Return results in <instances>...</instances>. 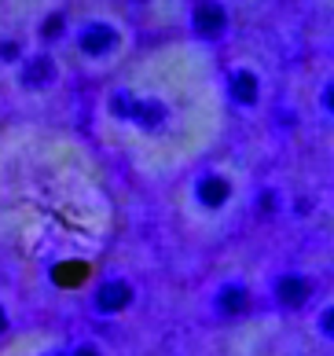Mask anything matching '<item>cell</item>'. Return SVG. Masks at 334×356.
Returning <instances> with one entry per match:
<instances>
[{
	"mask_svg": "<svg viewBox=\"0 0 334 356\" xmlns=\"http://www.w3.org/2000/svg\"><path fill=\"white\" fill-rule=\"evenodd\" d=\"M106 199L81 147L26 136L0 143V235L30 254L100 246Z\"/></svg>",
	"mask_w": 334,
	"mask_h": 356,
	"instance_id": "cell-1",
	"label": "cell"
}]
</instances>
